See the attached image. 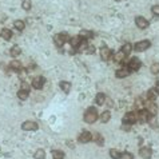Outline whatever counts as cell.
I'll use <instances>...</instances> for the list:
<instances>
[{
    "instance_id": "20",
    "label": "cell",
    "mask_w": 159,
    "mask_h": 159,
    "mask_svg": "<svg viewBox=\"0 0 159 159\" xmlns=\"http://www.w3.org/2000/svg\"><path fill=\"white\" fill-rule=\"evenodd\" d=\"M10 67L12 68V70H15V71H20V70H22V63H20L18 59H13V60L11 62Z\"/></svg>"
},
{
    "instance_id": "17",
    "label": "cell",
    "mask_w": 159,
    "mask_h": 159,
    "mask_svg": "<svg viewBox=\"0 0 159 159\" xmlns=\"http://www.w3.org/2000/svg\"><path fill=\"white\" fill-rule=\"evenodd\" d=\"M95 102L98 106H103L106 103V95L103 92H99L98 95L95 96Z\"/></svg>"
},
{
    "instance_id": "5",
    "label": "cell",
    "mask_w": 159,
    "mask_h": 159,
    "mask_svg": "<svg viewBox=\"0 0 159 159\" xmlns=\"http://www.w3.org/2000/svg\"><path fill=\"white\" fill-rule=\"evenodd\" d=\"M150 118H151V115L147 112L146 108L139 110V112H138V122L139 123H147V122H150Z\"/></svg>"
},
{
    "instance_id": "27",
    "label": "cell",
    "mask_w": 159,
    "mask_h": 159,
    "mask_svg": "<svg viewBox=\"0 0 159 159\" xmlns=\"http://www.w3.org/2000/svg\"><path fill=\"white\" fill-rule=\"evenodd\" d=\"M52 159H64L63 151H59V150H54V151H52Z\"/></svg>"
},
{
    "instance_id": "16",
    "label": "cell",
    "mask_w": 159,
    "mask_h": 159,
    "mask_svg": "<svg viewBox=\"0 0 159 159\" xmlns=\"http://www.w3.org/2000/svg\"><path fill=\"white\" fill-rule=\"evenodd\" d=\"M126 56H127V55H126V54H124V52L120 50L119 52H116V54L114 55V60L116 62V63H123V60L126 59Z\"/></svg>"
},
{
    "instance_id": "3",
    "label": "cell",
    "mask_w": 159,
    "mask_h": 159,
    "mask_svg": "<svg viewBox=\"0 0 159 159\" xmlns=\"http://www.w3.org/2000/svg\"><path fill=\"white\" fill-rule=\"evenodd\" d=\"M138 122V112L137 111H131L123 116V124H134Z\"/></svg>"
},
{
    "instance_id": "2",
    "label": "cell",
    "mask_w": 159,
    "mask_h": 159,
    "mask_svg": "<svg viewBox=\"0 0 159 159\" xmlns=\"http://www.w3.org/2000/svg\"><path fill=\"white\" fill-rule=\"evenodd\" d=\"M70 39L71 38L67 32H60V34H57V35L54 36V43L57 47H63L67 41H70Z\"/></svg>"
},
{
    "instance_id": "14",
    "label": "cell",
    "mask_w": 159,
    "mask_h": 159,
    "mask_svg": "<svg viewBox=\"0 0 159 159\" xmlns=\"http://www.w3.org/2000/svg\"><path fill=\"white\" fill-rule=\"evenodd\" d=\"M82 40H83V39L80 38L79 35H76V36H72V38L70 39L71 47H72V48H78V47H79V44H80V43H82Z\"/></svg>"
},
{
    "instance_id": "34",
    "label": "cell",
    "mask_w": 159,
    "mask_h": 159,
    "mask_svg": "<svg viewBox=\"0 0 159 159\" xmlns=\"http://www.w3.org/2000/svg\"><path fill=\"white\" fill-rule=\"evenodd\" d=\"M150 70H151V72H153L154 75H158L159 74V63H154Z\"/></svg>"
},
{
    "instance_id": "10",
    "label": "cell",
    "mask_w": 159,
    "mask_h": 159,
    "mask_svg": "<svg viewBox=\"0 0 159 159\" xmlns=\"http://www.w3.org/2000/svg\"><path fill=\"white\" fill-rule=\"evenodd\" d=\"M44 82H46V79L43 76H36V78L32 79V87L36 88V90H40V88H43V86H44Z\"/></svg>"
},
{
    "instance_id": "21",
    "label": "cell",
    "mask_w": 159,
    "mask_h": 159,
    "mask_svg": "<svg viewBox=\"0 0 159 159\" xmlns=\"http://www.w3.org/2000/svg\"><path fill=\"white\" fill-rule=\"evenodd\" d=\"M59 87H60L66 94H68L70 92V90H71V83L70 82H60L59 83Z\"/></svg>"
},
{
    "instance_id": "13",
    "label": "cell",
    "mask_w": 159,
    "mask_h": 159,
    "mask_svg": "<svg viewBox=\"0 0 159 159\" xmlns=\"http://www.w3.org/2000/svg\"><path fill=\"white\" fill-rule=\"evenodd\" d=\"M139 155L143 159H150L153 156V150L150 148V147H142L139 150Z\"/></svg>"
},
{
    "instance_id": "15",
    "label": "cell",
    "mask_w": 159,
    "mask_h": 159,
    "mask_svg": "<svg viewBox=\"0 0 159 159\" xmlns=\"http://www.w3.org/2000/svg\"><path fill=\"white\" fill-rule=\"evenodd\" d=\"M128 74H130V70H128V68H120V70H118L115 72V76L119 78V79H123V78L128 76Z\"/></svg>"
},
{
    "instance_id": "30",
    "label": "cell",
    "mask_w": 159,
    "mask_h": 159,
    "mask_svg": "<svg viewBox=\"0 0 159 159\" xmlns=\"http://www.w3.org/2000/svg\"><path fill=\"white\" fill-rule=\"evenodd\" d=\"M122 51H123L126 55H130V52L132 51V46H131L130 43H126V44L122 47Z\"/></svg>"
},
{
    "instance_id": "25",
    "label": "cell",
    "mask_w": 159,
    "mask_h": 159,
    "mask_svg": "<svg viewBox=\"0 0 159 159\" xmlns=\"http://www.w3.org/2000/svg\"><path fill=\"white\" fill-rule=\"evenodd\" d=\"M110 119H111V112L110 111H104L102 115H100V120H102V123H107Z\"/></svg>"
},
{
    "instance_id": "29",
    "label": "cell",
    "mask_w": 159,
    "mask_h": 159,
    "mask_svg": "<svg viewBox=\"0 0 159 159\" xmlns=\"http://www.w3.org/2000/svg\"><path fill=\"white\" fill-rule=\"evenodd\" d=\"M18 98L22 99V100H26V99L28 98V91H27V90H22V88H20V91L18 92Z\"/></svg>"
},
{
    "instance_id": "38",
    "label": "cell",
    "mask_w": 159,
    "mask_h": 159,
    "mask_svg": "<svg viewBox=\"0 0 159 159\" xmlns=\"http://www.w3.org/2000/svg\"><path fill=\"white\" fill-rule=\"evenodd\" d=\"M22 90H27V91H28V90H29V86H28V84H27L26 82H23V83H22Z\"/></svg>"
},
{
    "instance_id": "28",
    "label": "cell",
    "mask_w": 159,
    "mask_h": 159,
    "mask_svg": "<svg viewBox=\"0 0 159 159\" xmlns=\"http://www.w3.org/2000/svg\"><path fill=\"white\" fill-rule=\"evenodd\" d=\"M35 159H44L46 158V153H44V150L43 148H39L35 151Z\"/></svg>"
},
{
    "instance_id": "33",
    "label": "cell",
    "mask_w": 159,
    "mask_h": 159,
    "mask_svg": "<svg viewBox=\"0 0 159 159\" xmlns=\"http://www.w3.org/2000/svg\"><path fill=\"white\" fill-rule=\"evenodd\" d=\"M87 47H88V44H87V41H86V40H84V41L82 40V43H80V44H79V47H78V51H79V52L86 51V50H87Z\"/></svg>"
},
{
    "instance_id": "4",
    "label": "cell",
    "mask_w": 159,
    "mask_h": 159,
    "mask_svg": "<svg viewBox=\"0 0 159 159\" xmlns=\"http://www.w3.org/2000/svg\"><path fill=\"white\" fill-rule=\"evenodd\" d=\"M150 46H151V43L148 40H142V41H138L137 44L134 46V50L138 52H143L146 51L147 48H150Z\"/></svg>"
},
{
    "instance_id": "1",
    "label": "cell",
    "mask_w": 159,
    "mask_h": 159,
    "mask_svg": "<svg viewBox=\"0 0 159 159\" xmlns=\"http://www.w3.org/2000/svg\"><path fill=\"white\" fill-rule=\"evenodd\" d=\"M98 118H99L98 110H96L95 107H88L87 108V111L84 112V122H86V123L92 124V123H95Z\"/></svg>"
},
{
    "instance_id": "22",
    "label": "cell",
    "mask_w": 159,
    "mask_h": 159,
    "mask_svg": "<svg viewBox=\"0 0 159 159\" xmlns=\"http://www.w3.org/2000/svg\"><path fill=\"white\" fill-rule=\"evenodd\" d=\"M13 27L16 29H19V31H23V29L26 28V23L23 22V20H15L13 22Z\"/></svg>"
},
{
    "instance_id": "12",
    "label": "cell",
    "mask_w": 159,
    "mask_h": 159,
    "mask_svg": "<svg viewBox=\"0 0 159 159\" xmlns=\"http://www.w3.org/2000/svg\"><path fill=\"white\" fill-rule=\"evenodd\" d=\"M100 57H102L103 60H110L112 57V51L110 50V48H107V47H103V48H100Z\"/></svg>"
},
{
    "instance_id": "9",
    "label": "cell",
    "mask_w": 159,
    "mask_h": 159,
    "mask_svg": "<svg viewBox=\"0 0 159 159\" xmlns=\"http://www.w3.org/2000/svg\"><path fill=\"white\" fill-rule=\"evenodd\" d=\"M135 24H137L140 29H144V28H147V27L150 26L148 20L144 19L143 16H137V18H135Z\"/></svg>"
},
{
    "instance_id": "36",
    "label": "cell",
    "mask_w": 159,
    "mask_h": 159,
    "mask_svg": "<svg viewBox=\"0 0 159 159\" xmlns=\"http://www.w3.org/2000/svg\"><path fill=\"white\" fill-rule=\"evenodd\" d=\"M94 51H95V47H94V46H88L86 50L87 54H94Z\"/></svg>"
},
{
    "instance_id": "8",
    "label": "cell",
    "mask_w": 159,
    "mask_h": 159,
    "mask_svg": "<svg viewBox=\"0 0 159 159\" xmlns=\"http://www.w3.org/2000/svg\"><path fill=\"white\" fill-rule=\"evenodd\" d=\"M22 128L24 131H35L38 130V123L34 120H27L22 124Z\"/></svg>"
},
{
    "instance_id": "35",
    "label": "cell",
    "mask_w": 159,
    "mask_h": 159,
    "mask_svg": "<svg viewBox=\"0 0 159 159\" xmlns=\"http://www.w3.org/2000/svg\"><path fill=\"white\" fill-rule=\"evenodd\" d=\"M151 12H153L154 15L159 16V4H156V6H153V8H151Z\"/></svg>"
},
{
    "instance_id": "23",
    "label": "cell",
    "mask_w": 159,
    "mask_h": 159,
    "mask_svg": "<svg viewBox=\"0 0 159 159\" xmlns=\"http://www.w3.org/2000/svg\"><path fill=\"white\" fill-rule=\"evenodd\" d=\"M110 155H111L112 159H122V153L118 151L116 148H111L110 150Z\"/></svg>"
},
{
    "instance_id": "26",
    "label": "cell",
    "mask_w": 159,
    "mask_h": 159,
    "mask_svg": "<svg viewBox=\"0 0 159 159\" xmlns=\"http://www.w3.org/2000/svg\"><path fill=\"white\" fill-rule=\"evenodd\" d=\"M158 95H159V94L155 91V88L148 90V92H147V98H148V100H155Z\"/></svg>"
},
{
    "instance_id": "11",
    "label": "cell",
    "mask_w": 159,
    "mask_h": 159,
    "mask_svg": "<svg viewBox=\"0 0 159 159\" xmlns=\"http://www.w3.org/2000/svg\"><path fill=\"white\" fill-rule=\"evenodd\" d=\"M92 140V134L90 131H83L82 134L79 135V142L80 143H88Z\"/></svg>"
},
{
    "instance_id": "7",
    "label": "cell",
    "mask_w": 159,
    "mask_h": 159,
    "mask_svg": "<svg viewBox=\"0 0 159 159\" xmlns=\"http://www.w3.org/2000/svg\"><path fill=\"white\" fill-rule=\"evenodd\" d=\"M142 67V62L138 59V57H132L130 62H128V70L131 71H138Z\"/></svg>"
},
{
    "instance_id": "24",
    "label": "cell",
    "mask_w": 159,
    "mask_h": 159,
    "mask_svg": "<svg viewBox=\"0 0 159 159\" xmlns=\"http://www.w3.org/2000/svg\"><path fill=\"white\" fill-rule=\"evenodd\" d=\"M11 56L12 57H16V56H19L20 54H22V48L20 47H18V46H15V47H12L11 48Z\"/></svg>"
},
{
    "instance_id": "39",
    "label": "cell",
    "mask_w": 159,
    "mask_h": 159,
    "mask_svg": "<svg viewBox=\"0 0 159 159\" xmlns=\"http://www.w3.org/2000/svg\"><path fill=\"white\" fill-rule=\"evenodd\" d=\"M122 128H123V130H126V131H128V130H130V124H123V126H122Z\"/></svg>"
},
{
    "instance_id": "37",
    "label": "cell",
    "mask_w": 159,
    "mask_h": 159,
    "mask_svg": "<svg viewBox=\"0 0 159 159\" xmlns=\"http://www.w3.org/2000/svg\"><path fill=\"white\" fill-rule=\"evenodd\" d=\"M122 158H124V159H132V155H131L130 153H124V154H122Z\"/></svg>"
},
{
    "instance_id": "32",
    "label": "cell",
    "mask_w": 159,
    "mask_h": 159,
    "mask_svg": "<svg viewBox=\"0 0 159 159\" xmlns=\"http://www.w3.org/2000/svg\"><path fill=\"white\" fill-rule=\"evenodd\" d=\"M94 140H95L96 143L99 144V146H103V138H102V135L99 132H96V135H95V138H92Z\"/></svg>"
},
{
    "instance_id": "18",
    "label": "cell",
    "mask_w": 159,
    "mask_h": 159,
    "mask_svg": "<svg viewBox=\"0 0 159 159\" xmlns=\"http://www.w3.org/2000/svg\"><path fill=\"white\" fill-rule=\"evenodd\" d=\"M79 36L82 39H92L94 38V32L91 31H87V29H82L79 34Z\"/></svg>"
},
{
    "instance_id": "19",
    "label": "cell",
    "mask_w": 159,
    "mask_h": 159,
    "mask_svg": "<svg viewBox=\"0 0 159 159\" xmlns=\"http://www.w3.org/2000/svg\"><path fill=\"white\" fill-rule=\"evenodd\" d=\"M1 38H3L4 40H10V39L12 38V32H11V29H8V28L1 29Z\"/></svg>"
},
{
    "instance_id": "6",
    "label": "cell",
    "mask_w": 159,
    "mask_h": 159,
    "mask_svg": "<svg viewBox=\"0 0 159 159\" xmlns=\"http://www.w3.org/2000/svg\"><path fill=\"white\" fill-rule=\"evenodd\" d=\"M146 110L147 112H148L151 116H155L156 112H158V107H156V104L154 103V100H148V102H146Z\"/></svg>"
},
{
    "instance_id": "31",
    "label": "cell",
    "mask_w": 159,
    "mask_h": 159,
    "mask_svg": "<svg viewBox=\"0 0 159 159\" xmlns=\"http://www.w3.org/2000/svg\"><path fill=\"white\" fill-rule=\"evenodd\" d=\"M31 0H23V3H22V7H23V10H26V11H29L31 10Z\"/></svg>"
},
{
    "instance_id": "41",
    "label": "cell",
    "mask_w": 159,
    "mask_h": 159,
    "mask_svg": "<svg viewBox=\"0 0 159 159\" xmlns=\"http://www.w3.org/2000/svg\"><path fill=\"white\" fill-rule=\"evenodd\" d=\"M115 1H120V0H115Z\"/></svg>"
},
{
    "instance_id": "40",
    "label": "cell",
    "mask_w": 159,
    "mask_h": 159,
    "mask_svg": "<svg viewBox=\"0 0 159 159\" xmlns=\"http://www.w3.org/2000/svg\"><path fill=\"white\" fill-rule=\"evenodd\" d=\"M155 91H156V92H158V94H159V82H158V83H156V87H155Z\"/></svg>"
}]
</instances>
